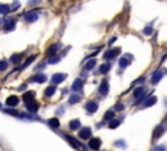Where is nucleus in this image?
<instances>
[{
  "mask_svg": "<svg viewBox=\"0 0 167 151\" xmlns=\"http://www.w3.org/2000/svg\"><path fill=\"white\" fill-rule=\"evenodd\" d=\"M144 91H145V89H144V87H137L135 91H133V96H135V98H140L141 95L144 94Z\"/></svg>",
  "mask_w": 167,
  "mask_h": 151,
  "instance_id": "obj_22",
  "label": "nucleus"
},
{
  "mask_svg": "<svg viewBox=\"0 0 167 151\" xmlns=\"http://www.w3.org/2000/svg\"><path fill=\"white\" fill-rule=\"evenodd\" d=\"M47 78H46V76L44 74H37L35 76V77H33L32 80V82H38V83H42V82H44V81H46Z\"/></svg>",
  "mask_w": 167,
  "mask_h": 151,
  "instance_id": "obj_14",
  "label": "nucleus"
},
{
  "mask_svg": "<svg viewBox=\"0 0 167 151\" xmlns=\"http://www.w3.org/2000/svg\"><path fill=\"white\" fill-rule=\"evenodd\" d=\"M119 124H120V121L119 120H111L110 121V124H108V128H111V129H115V128H118L119 127Z\"/></svg>",
  "mask_w": 167,
  "mask_h": 151,
  "instance_id": "obj_26",
  "label": "nucleus"
},
{
  "mask_svg": "<svg viewBox=\"0 0 167 151\" xmlns=\"http://www.w3.org/2000/svg\"><path fill=\"white\" fill-rule=\"evenodd\" d=\"M11 10V7L7 4H0V15H8Z\"/></svg>",
  "mask_w": 167,
  "mask_h": 151,
  "instance_id": "obj_18",
  "label": "nucleus"
},
{
  "mask_svg": "<svg viewBox=\"0 0 167 151\" xmlns=\"http://www.w3.org/2000/svg\"><path fill=\"white\" fill-rule=\"evenodd\" d=\"M60 60V57H51V59H50V60H48V63L50 64H55V63H58V61H59Z\"/></svg>",
  "mask_w": 167,
  "mask_h": 151,
  "instance_id": "obj_32",
  "label": "nucleus"
},
{
  "mask_svg": "<svg viewBox=\"0 0 167 151\" xmlns=\"http://www.w3.org/2000/svg\"><path fill=\"white\" fill-rule=\"evenodd\" d=\"M8 68V63L5 60H0V72L1 71H5Z\"/></svg>",
  "mask_w": 167,
  "mask_h": 151,
  "instance_id": "obj_31",
  "label": "nucleus"
},
{
  "mask_svg": "<svg viewBox=\"0 0 167 151\" xmlns=\"http://www.w3.org/2000/svg\"><path fill=\"white\" fill-rule=\"evenodd\" d=\"M82 89V81L80 80V78H77V80L73 81V85H72V90L74 91H79Z\"/></svg>",
  "mask_w": 167,
  "mask_h": 151,
  "instance_id": "obj_11",
  "label": "nucleus"
},
{
  "mask_svg": "<svg viewBox=\"0 0 167 151\" xmlns=\"http://www.w3.org/2000/svg\"><path fill=\"white\" fill-rule=\"evenodd\" d=\"M161 134H163V127H158V129L154 132V139H158Z\"/></svg>",
  "mask_w": 167,
  "mask_h": 151,
  "instance_id": "obj_29",
  "label": "nucleus"
},
{
  "mask_svg": "<svg viewBox=\"0 0 167 151\" xmlns=\"http://www.w3.org/2000/svg\"><path fill=\"white\" fill-rule=\"evenodd\" d=\"M69 128H71L72 130H77L79 128H81V122H80V120H72V121L69 122Z\"/></svg>",
  "mask_w": 167,
  "mask_h": 151,
  "instance_id": "obj_15",
  "label": "nucleus"
},
{
  "mask_svg": "<svg viewBox=\"0 0 167 151\" xmlns=\"http://www.w3.org/2000/svg\"><path fill=\"white\" fill-rule=\"evenodd\" d=\"M101 139L99 138H91L90 142H89V147H90L91 150H98L99 147H101Z\"/></svg>",
  "mask_w": 167,
  "mask_h": 151,
  "instance_id": "obj_4",
  "label": "nucleus"
},
{
  "mask_svg": "<svg viewBox=\"0 0 167 151\" xmlns=\"http://www.w3.org/2000/svg\"><path fill=\"white\" fill-rule=\"evenodd\" d=\"M48 124L51 125L52 128H55V129L60 128V122H59V120H58L56 117H52V119H50V120H48Z\"/></svg>",
  "mask_w": 167,
  "mask_h": 151,
  "instance_id": "obj_17",
  "label": "nucleus"
},
{
  "mask_svg": "<svg viewBox=\"0 0 167 151\" xmlns=\"http://www.w3.org/2000/svg\"><path fill=\"white\" fill-rule=\"evenodd\" d=\"M26 108H27V111H29V112H37L39 107H38L37 103L30 102V103H26Z\"/></svg>",
  "mask_w": 167,
  "mask_h": 151,
  "instance_id": "obj_12",
  "label": "nucleus"
},
{
  "mask_svg": "<svg viewBox=\"0 0 167 151\" xmlns=\"http://www.w3.org/2000/svg\"><path fill=\"white\" fill-rule=\"evenodd\" d=\"M97 110H98V104H97L95 102H93V100H90V102H88V103H86V111H88V112L93 113V112H95Z\"/></svg>",
  "mask_w": 167,
  "mask_h": 151,
  "instance_id": "obj_7",
  "label": "nucleus"
},
{
  "mask_svg": "<svg viewBox=\"0 0 167 151\" xmlns=\"http://www.w3.org/2000/svg\"><path fill=\"white\" fill-rule=\"evenodd\" d=\"M35 59H37V55H33V56H30V57L27 59V60H26V61H25V63H24V65H22V69H24V68H26V66H29L30 64H32L33 61L35 60Z\"/></svg>",
  "mask_w": 167,
  "mask_h": 151,
  "instance_id": "obj_23",
  "label": "nucleus"
},
{
  "mask_svg": "<svg viewBox=\"0 0 167 151\" xmlns=\"http://www.w3.org/2000/svg\"><path fill=\"white\" fill-rule=\"evenodd\" d=\"M0 107H1V104H0Z\"/></svg>",
  "mask_w": 167,
  "mask_h": 151,
  "instance_id": "obj_36",
  "label": "nucleus"
},
{
  "mask_svg": "<svg viewBox=\"0 0 167 151\" xmlns=\"http://www.w3.org/2000/svg\"><path fill=\"white\" fill-rule=\"evenodd\" d=\"M154 151H166V147L165 146H157L154 149Z\"/></svg>",
  "mask_w": 167,
  "mask_h": 151,
  "instance_id": "obj_34",
  "label": "nucleus"
},
{
  "mask_svg": "<svg viewBox=\"0 0 167 151\" xmlns=\"http://www.w3.org/2000/svg\"><path fill=\"white\" fill-rule=\"evenodd\" d=\"M18 102H20L18 96H16V95H11V96L7 99V106H9V107H15V106L18 104Z\"/></svg>",
  "mask_w": 167,
  "mask_h": 151,
  "instance_id": "obj_6",
  "label": "nucleus"
},
{
  "mask_svg": "<svg viewBox=\"0 0 167 151\" xmlns=\"http://www.w3.org/2000/svg\"><path fill=\"white\" fill-rule=\"evenodd\" d=\"M21 60V55H18V54H16V55H13L12 57H11V61H12L13 64H17L18 61Z\"/></svg>",
  "mask_w": 167,
  "mask_h": 151,
  "instance_id": "obj_30",
  "label": "nucleus"
},
{
  "mask_svg": "<svg viewBox=\"0 0 167 151\" xmlns=\"http://www.w3.org/2000/svg\"><path fill=\"white\" fill-rule=\"evenodd\" d=\"M59 47H60V44H59V43H58V44H54V46H51L48 50H47L46 54L48 55V56H52V55H55V52L58 51V48H59Z\"/></svg>",
  "mask_w": 167,
  "mask_h": 151,
  "instance_id": "obj_16",
  "label": "nucleus"
},
{
  "mask_svg": "<svg viewBox=\"0 0 167 151\" xmlns=\"http://www.w3.org/2000/svg\"><path fill=\"white\" fill-rule=\"evenodd\" d=\"M123 108H124V106L121 104V103H118V104L115 106V110H116V111H121Z\"/></svg>",
  "mask_w": 167,
  "mask_h": 151,
  "instance_id": "obj_33",
  "label": "nucleus"
},
{
  "mask_svg": "<svg viewBox=\"0 0 167 151\" xmlns=\"http://www.w3.org/2000/svg\"><path fill=\"white\" fill-rule=\"evenodd\" d=\"M24 18L26 22H34L38 20V15L35 12H26L24 13Z\"/></svg>",
  "mask_w": 167,
  "mask_h": 151,
  "instance_id": "obj_3",
  "label": "nucleus"
},
{
  "mask_svg": "<svg viewBox=\"0 0 167 151\" xmlns=\"http://www.w3.org/2000/svg\"><path fill=\"white\" fill-rule=\"evenodd\" d=\"M65 138H67V139H68V141H69V142H71V143H72V145H73V146H74V147H76V149H81V147H82V145H81V143H80V142H79V141H76V139H74V138H73V137H71V136H67V134H65Z\"/></svg>",
  "mask_w": 167,
  "mask_h": 151,
  "instance_id": "obj_13",
  "label": "nucleus"
},
{
  "mask_svg": "<svg viewBox=\"0 0 167 151\" xmlns=\"http://www.w3.org/2000/svg\"><path fill=\"white\" fill-rule=\"evenodd\" d=\"M111 69V64H108V63H106V64H103V65H101V73H107L108 71Z\"/></svg>",
  "mask_w": 167,
  "mask_h": 151,
  "instance_id": "obj_25",
  "label": "nucleus"
},
{
  "mask_svg": "<svg viewBox=\"0 0 167 151\" xmlns=\"http://www.w3.org/2000/svg\"><path fill=\"white\" fill-rule=\"evenodd\" d=\"M55 91H56V86H54V85L48 86V87L44 90V96H47V98L52 96V95L55 94Z\"/></svg>",
  "mask_w": 167,
  "mask_h": 151,
  "instance_id": "obj_10",
  "label": "nucleus"
},
{
  "mask_svg": "<svg viewBox=\"0 0 167 151\" xmlns=\"http://www.w3.org/2000/svg\"><path fill=\"white\" fill-rule=\"evenodd\" d=\"M5 112H8V113H11V115H18V112L17 111H15V110H5Z\"/></svg>",
  "mask_w": 167,
  "mask_h": 151,
  "instance_id": "obj_35",
  "label": "nucleus"
},
{
  "mask_svg": "<svg viewBox=\"0 0 167 151\" xmlns=\"http://www.w3.org/2000/svg\"><path fill=\"white\" fill-rule=\"evenodd\" d=\"M128 64H129V61H128L125 57H121L120 60H119V65H120L121 68H125V66H128Z\"/></svg>",
  "mask_w": 167,
  "mask_h": 151,
  "instance_id": "obj_28",
  "label": "nucleus"
},
{
  "mask_svg": "<svg viewBox=\"0 0 167 151\" xmlns=\"http://www.w3.org/2000/svg\"><path fill=\"white\" fill-rule=\"evenodd\" d=\"M34 96H35L34 91H26L22 95V99H24L25 103H30V102H34Z\"/></svg>",
  "mask_w": 167,
  "mask_h": 151,
  "instance_id": "obj_5",
  "label": "nucleus"
},
{
  "mask_svg": "<svg viewBox=\"0 0 167 151\" xmlns=\"http://www.w3.org/2000/svg\"><path fill=\"white\" fill-rule=\"evenodd\" d=\"M79 137L81 139H89L91 137V130L90 128H82L81 130L79 132Z\"/></svg>",
  "mask_w": 167,
  "mask_h": 151,
  "instance_id": "obj_2",
  "label": "nucleus"
},
{
  "mask_svg": "<svg viewBox=\"0 0 167 151\" xmlns=\"http://www.w3.org/2000/svg\"><path fill=\"white\" fill-rule=\"evenodd\" d=\"M114 117H115V113H114V111H107V112L105 113V120H114Z\"/></svg>",
  "mask_w": 167,
  "mask_h": 151,
  "instance_id": "obj_27",
  "label": "nucleus"
},
{
  "mask_svg": "<svg viewBox=\"0 0 167 151\" xmlns=\"http://www.w3.org/2000/svg\"><path fill=\"white\" fill-rule=\"evenodd\" d=\"M120 52V48H116V50H111V51H107L105 54V59L106 60H110V59H114L116 55Z\"/></svg>",
  "mask_w": 167,
  "mask_h": 151,
  "instance_id": "obj_9",
  "label": "nucleus"
},
{
  "mask_svg": "<svg viewBox=\"0 0 167 151\" xmlns=\"http://www.w3.org/2000/svg\"><path fill=\"white\" fill-rule=\"evenodd\" d=\"M15 21H7L5 22V25H4V30L5 31H11V30H13L15 29Z\"/></svg>",
  "mask_w": 167,
  "mask_h": 151,
  "instance_id": "obj_20",
  "label": "nucleus"
},
{
  "mask_svg": "<svg viewBox=\"0 0 167 151\" xmlns=\"http://www.w3.org/2000/svg\"><path fill=\"white\" fill-rule=\"evenodd\" d=\"M65 78H67L65 73H55L54 76H52V78H51V82L54 83V85H58V83L63 82Z\"/></svg>",
  "mask_w": 167,
  "mask_h": 151,
  "instance_id": "obj_1",
  "label": "nucleus"
},
{
  "mask_svg": "<svg viewBox=\"0 0 167 151\" xmlns=\"http://www.w3.org/2000/svg\"><path fill=\"white\" fill-rule=\"evenodd\" d=\"M155 102H157V98H155V96H150L149 99L144 103V106H145V107H150V106H153Z\"/></svg>",
  "mask_w": 167,
  "mask_h": 151,
  "instance_id": "obj_24",
  "label": "nucleus"
},
{
  "mask_svg": "<svg viewBox=\"0 0 167 151\" xmlns=\"http://www.w3.org/2000/svg\"><path fill=\"white\" fill-rule=\"evenodd\" d=\"M108 93V82L106 80H103L101 82V86H99V94L101 95H107Z\"/></svg>",
  "mask_w": 167,
  "mask_h": 151,
  "instance_id": "obj_8",
  "label": "nucleus"
},
{
  "mask_svg": "<svg viewBox=\"0 0 167 151\" xmlns=\"http://www.w3.org/2000/svg\"><path fill=\"white\" fill-rule=\"evenodd\" d=\"M95 64H97L95 59H91V60H89L88 63L85 64V69H86V71H91V69L95 66Z\"/></svg>",
  "mask_w": 167,
  "mask_h": 151,
  "instance_id": "obj_19",
  "label": "nucleus"
},
{
  "mask_svg": "<svg viewBox=\"0 0 167 151\" xmlns=\"http://www.w3.org/2000/svg\"><path fill=\"white\" fill-rule=\"evenodd\" d=\"M80 99H81V98H80L79 95L74 94V95H71V96H69V100H68V102H69V104H76V103L80 102Z\"/></svg>",
  "mask_w": 167,
  "mask_h": 151,
  "instance_id": "obj_21",
  "label": "nucleus"
}]
</instances>
